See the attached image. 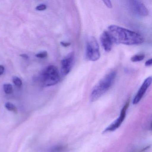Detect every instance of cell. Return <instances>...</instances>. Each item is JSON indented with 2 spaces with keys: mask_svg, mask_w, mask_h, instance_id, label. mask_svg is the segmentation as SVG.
Returning <instances> with one entry per match:
<instances>
[{
  "mask_svg": "<svg viewBox=\"0 0 152 152\" xmlns=\"http://www.w3.org/2000/svg\"><path fill=\"white\" fill-rule=\"evenodd\" d=\"M60 73L58 68L54 65L48 66L42 74V81L46 86H53L59 82Z\"/></svg>",
  "mask_w": 152,
  "mask_h": 152,
  "instance_id": "3",
  "label": "cell"
},
{
  "mask_svg": "<svg viewBox=\"0 0 152 152\" xmlns=\"http://www.w3.org/2000/svg\"><path fill=\"white\" fill-rule=\"evenodd\" d=\"M129 101L128 100L121 110V114L119 117L104 131L103 132L104 133L114 131L121 126L126 117V112L129 107Z\"/></svg>",
  "mask_w": 152,
  "mask_h": 152,
  "instance_id": "6",
  "label": "cell"
},
{
  "mask_svg": "<svg viewBox=\"0 0 152 152\" xmlns=\"http://www.w3.org/2000/svg\"><path fill=\"white\" fill-rule=\"evenodd\" d=\"M104 4L108 8L111 9L113 7V5H112V2L110 1H103Z\"/></svg>",
  "mask_w": 152,
  "mask_h": 152,
  "instance_id": "17",
  "label": "cell"
},
{
  "mask_svg": "<svg viewBox=\"0 0 152 152\" xmlns=\"http://www.w3.org/2000/svg\"><path fill=\"white\" fill-rule=\"evenodd\" d=\"M60 44L64 47H69L71 45V43L70 42H60Z\"/></svg>",
  "mask_w": 152,
  "mask_h": 152,
  "instance_id": "18",
  "label": "cell"
},
{
  "mask_svg": "<svg viewBox=\"0 0 152 152\" xmlns=\"http://www.w3.org/2000/svg\"><path fill=\"white\" fill-rule=\"evenodd\" d=\"M145 56L144 54L136 55L133 56L131 58V60L132 62H138L142 61L145 58Z\"/></svg>",
  "mask_w": 152,
  "mask_h": 152,
  "instance_id": "10",
  "label": "cell"
},
{
  "mask_svg": "<svg viewBox=\"0 0 152 152\" xmlns=\"http://www.w3.org/2000/svg\"><path fill=\"white\" fill-rule=\"evenodd\" d=\"M128 6L131 12L139 17H146L148 15V11L145 5L139 1H129Z\"/></svg>",
  "mask_w": 152,
  "mask_h": 152,
  "instance_id": "5",
  "label": "cell"
},
{
  "mask_svg": "<svg viewBox=\"0 0 152 152\" xmlns=\"http://www.w3.org/2000/svg\"><path fill=\"white\" fill-rule=\"evenodd\" d=\"M75 56L73 53H71L61 61V72L64 75L69 73L73 66Z\"/></svg>",
  "mask_w": 152,
  "mask_h": 152,
  "instance_id": "7",
  "label": "cell"
},
{
  "mask_svg": "<svg viewBox=\"0 0 152 152\" xmlns=\"http://www.w3.org/2000/svg\"><path fill=\"white\" fill-rule=\"evenodd\" d=\"M5 107L7 108V110L11 112H13L14 113L17 112V108L12 103L10 102H7L5 104Z\"/></svg>",
  "mask_w": 152,
  "mask_h": 152,
  "instance_id": "12",
  "label": "cell"
},
{
  "mask_svg": "<svg viewBox=\"0 0 152 152\" xmlns=\"http://www.w3.org/2000/svg\"><path fill=\"white\" fill-rule=\"evenodd\" d=\"M86 57L88 60L96 61L100 57L99 46L96 38L92 37L88 39L86 45Z\"/></svg>",
  "mask_w": 152,
  "mask_h": 152,
  "instance_id": "4",
  "label": "cell"
},
{
  "mask_svg": "<svg viewBox=\"0 0 152 152\" xmlns=\"http://www.w3.org/2000/svg\"><path fill=\"white\" fill-rule=\"evenodd\" d=\"M108 31L113 41L118 44L139 45L144 41L143 37L137 33L117 26H110Z\"/></svg>",
  "mask_w": 152,
  "mask_h": 152,
  "instance_id": "1",
  "label": "cell"
},
{
  "mask_svg": "<svg viewBox=\"0 0 152 152\" xmlns=\"http://www.w3.org/2000/svg\"><path fill=\"white\" fill-rule=\"evenodd\" d=\"M152 59H150L149 60H147L146 62L145 63V66H152Z\"/></svg>",
  "mask_w": 152,
  "mask_h": 152,
  "instance_id": "19",
  "label": "cell"
},
{
  "mask_svg": "<svg viewBox=\"0 0 152 152\" xmlns=\"http://www.w3.org/2000/svg\"><path fill=\"white\" fill-rule=\"evenodd\" d=\"M66 147L64 146L58 145L52 148L51 152H67Z\"/></svg>",
  "mask_w": 152,
  "mask_h": 152,
  "instance_id": "11",
  "label": "cell"
},
{
  "mask_svg": "<svg viewBox=\"0 0 152 152\" xmlns=\"http://www.w3.org/2000/svg\"><path fill=\"white\" fill-rule=\"evenodd\" d=\"M3 88L5 93L7 94H11L13 92V86L11 84L8 83L3 85Z\"/></svg>",
  "mask_w": 152,
  "mask_h": 152,
  "instance_id": "13",
  "label": "cell"
},
{
  "mask_svg": "<svg viewBox=\"0 0 152 152\" xmlns=\"http://www.w3.org/2000/svg\"><path fill=\"white\" fill-rule=\"evenodd\" d=\"M100 42L105 51L110 52L113 48V41L107 31H104L100 36Z\"/></svg>",
  "mask_w": 152,
  "mask_h": 152,
  "instance_id": "9",
  "label": "cell"
},
{
  "mask_svg": "<svg viewBox=\"0 0 152 152\" xmlns=\"http://www.w3.org/2000/svg\"><path fill=\"white\" fill-rule=\"evenodd\" d=\"M20 56L22 57L23 58H24L25 59H28L29 58V56L26 54H22V55H20Z\"/></svg>",
  "mask_w": 152,
  "mask_h": 152,
  "instance_id": "21",
  "label": "cell"
},
{
  "mask_svg": "<svg viewBox=\"0 0 152 152\" xmlns=\"http://www.w3.org/2000/svg\"><path fill=\"white\" fill-rule=\"evenodd\" d=\"M13 81L14 84L18 88H20L22 86L23 82L21 79L17 76H14L13 78Z\"/></svg>",
  "mask_w": 152,
  "mask_h": 152,
  "instance_id": "14",
  "label": "cell"
},
{
  "mask_svg": "<svg viewBox=\"0 0 152 152\" xmlns=\"http://www.w3.org/2000/svg\"><path fill=\"white\" fill-rule=\"evenodd\" d=\"M46 8H47V7L46 5L44 4H41V5L37 6L36 7V10L39 11H42V10H45Z\"/></svg>",
  "mask_w": 152,
  "mask_h": 152,
  "instance_id": "16",
  "label": "cell"
},
{
  "mask_svg": "<svg viewBox=\"0 0 152 152\" xmlns=\"http://www.w3.org/2000/svg\"><path fill=\"white\" fill-rule=\"evenodd\" d=\"M35 56L39 58H45L48 56V52L47 51H42L36 54Z\"/></svg>",
  "mask_w": 152,
  "mask_h": 152,
  "instance_id": "15",
  "label": "cell"
},
{
  "mask_svg": "<svg viewBox=\"0 0 152 152\" xmlns=\"http://www.w3.org/2000/svg\"><path fill=\"white\" fill-rule=\"evenodd\" d=\"M151 83H152V78L151 76L148 77L145 80L141 87L140 88L137 93L136 94L135 97L133 99V101H132L133 104H136L140 101L145 93L146 91L147 90L148 88L151 85Z\"/></svg>",
  "mask_w": 152,
  "mask_h": 152,
  "instance_id": "8",
  "label": "cell"
},
{
  "mask_svg": "<svg viewBox=\"0 0 152 152\" xmlns=\"http://www.w3.org/2000/svg\"><path fill=\"white\" fill-rule=\"evenodd\" d=\"M116 76V71H112L101 79L91 91L90 96V101H96L105 94L113 86Z\"/></svg>",
  "mask_w": 152,
  "mask_h": 152,
  "instance_id": "2",
  "label": "cell"
},
{
  "mask_svg": "<svg viewBox=\"0 0 152 152\" xmlns=\"http://www.w3.org/2000/svg\"><path fill=\"white\" fill-rule=\"evenodd\" d=\"M5 71L4 66L2 65H0V75H2Z\"/></svg>",
  "mask_w": 152,
  "mask_h": 152,
  "instance_id": "20",
  "label": "cell"
}]
</instances>
